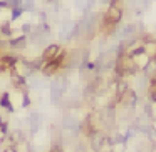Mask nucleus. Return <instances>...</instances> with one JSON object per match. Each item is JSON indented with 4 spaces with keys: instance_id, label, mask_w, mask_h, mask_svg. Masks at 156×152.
<instances>
[{
    "instance_id": "nucleus-1",
    "label": "nucleus",
    "mask_w": 156,
    "mask_h": 152,
    "mask_svg": "<svg viewBox=\"0 0 156 152\" xmlns=\"http://www.w3.org/2000/svg\"><path fill=\"white\" fill-rule=\"evenodd\" d=\"M55 50H57V47H55V45H52L51 49H47V50H45V54H47V57H52V55H54L52 52H55Z\"/></svg>"
}]
</instances>
